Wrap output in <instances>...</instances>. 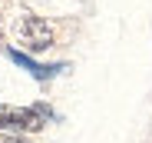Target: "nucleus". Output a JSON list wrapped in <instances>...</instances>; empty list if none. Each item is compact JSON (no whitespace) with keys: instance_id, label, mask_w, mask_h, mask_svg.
I'll return each mask as SVG.
<instances>
[{"instance_id":"obj_1","label":"nucleus","mask_w":152,"mask_h":143,"mask_svg":"<svg viewBox=\"0 0 152 143\" xmlns=\"http://www.w3.org/2000/svg\"><path fill=\"white\" fill-rule=\"evenodd\" d=\"M50 120V110L43 103L37 107H13V103H0V130H20V133H37Z\"/></svg>"},{"instance_id":"obj_2","label":"nucleus","mask_w":152,"mask_h":143,"mask_svg":"<svg viewBox=\"0 0 152 143\" xmlns=\"http://www.w3.org/2000/svg\"><path fill=\"white\" fill-rule=\"evenodd\" d=\"M17 30H20V43L30 47V50H46V47H53V30H50L40 17H23Z\"/></svg>"},{"instance_id":"obj_3","label":"nucleus","mask_w":152,"mask_h":143,"mask_svg":"<svg viewBox=\"0 0 152 143\" xmlns=\"http://www.w3.org/2000/svg\"><path fill=\"white\" fill-rule=\"evenodd\" d=\"M7 57H10L13 63H20L23 70H30V73H33L37 80H46V77H53L56 70H63V63H53V67H43V63H37V60H30L27 53H20L17 47H10V50H7Z\"/></svg>"},{"instance_id":"obj_4","label":"nucleus","mask_w":152,"mask_h":143,"mask_svg":"<svg viewBox=\"0 0 152 143\" xmlns=\"http://www.w3.org/2000/svg\"><path fill=\"white\" fill-rule=\"evenodd\" d=\"M0 143H23V140H13V136H0Z\"/></svg>"}]
</instances>
